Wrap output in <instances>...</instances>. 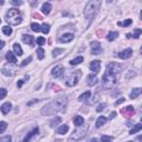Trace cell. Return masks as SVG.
I'll list each match as a JSON object with an SVG mask.
<instances>
[{
  "instance_id": "3957f363",
  "label": "cell",
  "mask_w": 142,
  "mask_h": 142,
  "mask_svg": "<svg viewBox=\"0 0 142 142\" xmlns=\"http://www.w3.org/2000/svg\"><path fill=\"white\" fill-rule=\"evenodd\" d=\"M6 21L11 26L20 25L21 21H22V17H21L20 11L18 10V9H15V8L9 9V11L6 15Z\"/></svg>"
},
{
  "instance_id": "30bf717a",
  "label": "cell",
  "mask_w": 142,
  "mask_h": 142,
  "mask_svg": "<svg viewBox=\"0 0 142 142\" xmlns=\"http://www.w3.org/2000/svg\"><path fill=\"white\" fill-rule=\"evenodd\" d=\"M100 68H101V63L99 60H93L91 63H90V70L93 71L94 73L99 72L100 71Z\"/></svg>"
},
{
  "instance_id": "8d00e7d4",
  "label": "cell",
  "mask_w": 142,
  "mask_h": 142,
  "mask_svg": "<svg viewBox=\"0 0 142 142\" xmlns=\"http://www.w3.org/2000/svg\"><path fill=\"white\" fill-rule=\"evenodd\" d=\"M123 112H129L130 114H133V113H134V109H133L132 105H129V106H127V108L123 110Z\"/></svg>"
},
{
  "instance_id": "d6986e66",
  "label": "cell",
  "mask_w": 142,
  "mask_h": 142,
  "mask_svg": "<svg viewBox=\"0 0 142 142\" xmlns=\"http://www.w3.org/2000/svg\"><path fill=\"white\" fill-rule=\"evenodd\" d=\"M1 72H2V74L7 75V77H11V75H13L12 69H11V68H9V66L3 67V68H2V70H1Z\"/></svg>"
},
{
  "instance_id": "5b68a950",
  "label": "cell",
  "mask_w": 142,
  "mask_h": 142,
  "mask_svg": "<svg viewBox=\"0 0 142 142\" xmlns=\"http://www.w3.org/2000/svg\"><path fill=\"white\" fill-rule=\"evenodd\" d=\"M88 131H89V124L83 123L82 126H80V127H78L77 129H75V130L73 131V133H71L69 140L70 141H80L87 135Z\"/></svg>"
},
{
  "instance_id": "52a82bcc",
  "label": "cell",
  "mask_w": 142,
  "mask_h": 142,
  "mask_svg": "<svg viewBox=\"0 0 142 142\" xmlns=\"http://www.w3.org/2000/svg\"><path fill=\"white\" fill-rule=\"evenodd\" d=\"M90 49L92 55H99L101 52V44L98 41H92L90 44Z\"/></svg>"
},
{
  "instance_id": "7c38bea8",
  "label": "cell",
  "mask_w": 142,
  "mask_h": 142,
  "mask_svg": "<svg viewBox=\"0 0 142 142\" xmlns=\"http://www.w3.org/2000/svg\"><path fill=\"white\" fill-rule=\"evenodd\" d=\"M98 82V77L96 74H89L87 77V83L89 84V87H93Z\"/></svg>"
},
{
  "instance_id": "b9f144b4",
  "label": "cell",
  "mask_w": 142,
  "mask_h": 142,
  "mask_svg": "<svg viewBox=\"0 0 142 142\" xmlns=\"http://www.w3.org/2000/svg\"><path fill=\"white\" fill-rule=\"evenodd\" d=\"M31 59H32V58H31V57H29V58H28V59H25L23 61H22V63H21V66H22V67H23V66H26V64H28V63H29V62L31 61Z\"/></svg>"
},
{
  "instance_id": "f1b7e54d",
  "label": "cell",
  "mask_w": 142,
  "mask_h": 142,
  "mask_svg": "<svg viewBox=\"0 0 142 142\" xmlns=\"http://www.w3.org/2000/svg\"><path fill=\"white\" fill-rule=\"evenodd\" d=\"M63 51H64V50H63V49H61V48L53 49V51H52V57H53V58H56V57H58V56H60Z\"/></svg>"
},
{
  "instance_id": "f546056e",
  "label": "cell",
  "mask_w": 142,
  "mask_h": 142,
  "mask_svg": "<svg viewBox=\"0 0 142 142\" xmlns=\"http://www.w3.org/2000/svg\"><path fill=\"white\" fill-rule=\"evenodd\" d=\"M41 31H42L44 34L49 33V31H50V26H49L48 23H43V25L41 26Z\"/></svg>"
},
{
  "instance_id": "cb8c5ba5",
  "label": "cell",
  "mask_w": 142,
  "mask_h": 142,
  "mask_svg": "<svg viewBox=\"0 0 142 142\" xmlns=\"http://www.w3.org/2000/svg\"><path fill=\"white\" fill-rule=\"evenodd\" d=\"M13 51H15V53L16 55H18V56H22V49H21V47H20V44H18V43H15L13 44Z\"/></svg>"
},
{
  "instance_id": "1f68e13d",
  "label": "cell",
  "mask_w": 142,
  "mask_h": 142,
  "mask_svg": "<svg viewBox=\"0 0 142 142\" xmlns=\"http://www.w3.org/2000/svg\"><path fill=\"white\" fill-rule=\"evenodd\" d=\"M2 32L6 34V36H10L11 33H12V29H11V27H8V26H6V27H3L2 28Z\"/></svg>"
},
{
  "instance_id": "7402d4cb",
  "label": "cell",
  "mask_w": 142,
  "mask_h": 142,
  "mask_svg": "<svg viewBox=\"0 0 142 142\" xmlns=\"http://www.w3.org/2000/svg\"><path fill=\"white\" fill-rule=\"evenodd\" d=\"M141 92H142L141 88H135V89H133L132 92H131V94H130V98H131V99H135L138 96L141 94Z\"/></svg>"
},
{
  "instance_id": "816d5d0a",
  "label": "cell",
  "mask_w": 142,
  "mask_h": 142,
  "mask_svg": "<svg viewBox=\"0 0 142 142\" xmlns=\"http://www.w3.org/2000/svg\"><path fill=\"white\" fill-rule=\"evenodd\" d=\"M3 3V1H0V4H2Z\"/></svg>"
},
{
  "instance_id": "d590c367",
  "label": "cell",
  "mask_w": 142,
  "mask_h": 142,
  "mask_svg": "<svg viewBox=\"0 0 142 142\" xmlns=\"http://www.w3.org/2000/svg\"><path fill=\"white\" fill-rule=\"evenodd\" d=\"M113 140V138L112 137H109V135H102L101 138V141L102 142H111Z\"/></svg>"
},
{
  "instance_id": "681fc988",
  "label": "cell",
  "mask_w": 142,
  "mask_h": 142,
  "mask_svg": "<svg viewBox=\"0 0 142 142\" xmlns=\"http://www.w3.org/2000/svg\"><path fill=\"white\" fill-rule=\"evenodd\" d=\"M90 142H98V140L96 139V138H93V139H91V141Z\"/></svg>"
},
{
  "instance_id": "ffe728a7",
  "label": "cell",
  "mask_w": 142,
  "mask_h": 142,
  "mask_svg": "<svg viewBox=\"0 0 142 142\" xmlns=\"http://www.w3.org/2000/svg\"><path fill=\"white\" fill-rule=\"evenodd\" d=\"M39 132V129L38 128H36V129H33V130L32 131H31L30 133H29V134L28 135H27L26 138H25V140H23V142H29L30 141V139H31V138H32L33 135H36V134H37V133Z\"/></svg>"
},
{
  "instance_id": "8992f818",
  "label": "cell",
  "mask_w": 142,
  "mask_h": 142,
  "mask_svg": "<svg viewBox=\"0 0 142 142\" xmlns=\"http://www.w3.org/2000/svg\"><path fill=\"white\" fill-rule=\"evenodd\" d=\"M80 77H81V72H80V70H75L73 71V72L69 73L68 75H67L66 78V84L68 87H73L75 86V84L78 83Z\"/></svg>"
},
{
  "instance_id": "ab89813d",
  "label": "cell",
  "mask_w": 142,
  "mask_h": 142,
  "mask_svg": "<svg viewBox=\"0 0 142 142\" xmlns=\"http://www.w3.org/2000/svg\"><path fill=\"white\" fill-rule=\"evenodd\" d=\"M6 129H7V123L4 121H1L0 122V133H2Z\"/></svg>"
},
{
  "instance_id": "7a4b0ae2",
  "label": "cell",
  "mask_w": 142,
  "mask_h": 142,
  "mask_svg": "<svg viewBox=\"0 0 142 142\" xmlns=\"http://www.w3.org/2000/svg\"><path fill=\"white\" fill-rule=\"evenodd\" d=\"M68 103V98L66 96H62V97H58L56 98L53 101L49 102L47 105H44L42 110H41V113L43 115H52V114H56L58 112H60L64 109V106Z\"/></svg>"
},
{
  "instance_id": "836d02e7",
  "label": "cell",
  "mask_w": 142,
  "mask_h": 142,
  "mask_svg": "<svg viewBox=\"0 0 142 142\" xmlns=\"http://www.w3.org/2000/svg\"><path fill=\"white\" fill-rule=\"evenodd\" d=\"M31 29H32L34 32H39V31H41V27H40L38 23H32L31 25Z\"/></svg>"
},
{
  "instance_id": "d6a6232c",
  "label": "cell",
  "mask_w": 142,
  "mask_h": 142,
  "mask_svg": "<svg viewBox=\"0 0 142 142\" xmlns=\"http://www.w3.org/2000/svg\"><path fill=\"white\" fill-rule=\"evenodd\" d=\"M132 23V20L131 19H127V20H124L123 22H118V25L119 26H122V27H128V26H130Z\"/></svg>"
},
{
  "instance_id": "5bb4252c",
  "label": "cell",
  "mask_w": 142,
  "mask_h": 142,
  "mask_svg": "<svg viewBox=\"0 0 142 142\" xmlns=\"http://www.w3.org/2000/svg\"><path fill=\"white\" fill-rule=\"evenodd\" d=\"M51 9H52V6H51V3H49V2H44L42 4V12L44 13V15H49V13L51 12Z\"/></svg>"
},
{
  "instance_id": "ba28073f",
  "label": "cell",
  "mask_w": 142,
  "mask_h": 142,
  "mask_svg": "<svg viewBox=\"0 0 142 142\" xmlns=\"http://www.w3.org/2000/svg\"><path fill=\"white\" fill-rule=\"evenodd\" d=\"M63 72H64V69H63V67H62V66H56L55 68L51 70V73H52V75L55 78L61 77V75L63 74Z\"/></svg>"
},
{
  "instance_id": "4fadbf2b",
  "label": "cell",
  "mask_w": 142,
  "mask_h": 142,
  "mask_svg": "<svg viewBox=\"0 0 142 142\" xmlns=\"http://www.w3.org/2000/svg\"><path fill=\"white\" fill-rule=\"evenodd\" d=\"M22 41H23L25 43H27V44H29V46H33L34 38L31 34H23L22 36Z\"/></svg>"
},
{
  "instance_id": "83f0119b",
  "label": "cell",
  "mask_w": 142,
  "mask_h": 142,
  "mask_svg": "<svg viewBox=\"0 0 142 142\" xmlns=\"http://www.w3.org/2000/svg\"><path fill=\"white\" fill-rule=\"evenodd\" d=\"M61 122V118L60 117H55L52 120H50V127H55V126H57L58 123H60Z\"/></svg>"
},
{
  "instance_id": "4316f807",
  "label": "cell",
  "mask_w": 142,
  "mask_h": 142,
  "mask_svg": "<svg viewBox=\"0 0 142 142\" xmlns=\"http://www.w3.org/2000/svg\"><path fill=\"white\" fill-rule=\"evenodd\" d=\"M141 129H142V124H140V123L135 124V126L133 127V129H132V130L130 131V134H134V133L140 132V131H141Z\"/></svg>"
},
{
  "instance_id": "9a60e30c",
  "label": "cell",
  "mask_w": 142,
  "mask_h": 142,
  "mask_svg": "<svg viewBox=\"0 0 142 142\" xmlns=\"http://www.w3.org/2000/svg\"><path fill=\"white\" fill-rule=\"evenodd\" d=\"M6 58H7V60L9 61V63L15 64L16 62H17V58H16V56L13 55L12 52H10V51H8V52H7V56H6Z\"/></svg>"
},
{
  "instance_id": "6da1fadb",
  "label": "cell",
  "mask_w": 142,
  "mask_h": 142,
  "mask_svg": "<svg viewBox=\"0 0 142 142\" xmlns=\"http://www.w3.org/2000/svg\"><path fill=\"white\" fill-rule=\"evenodd\" d=\"M121 68L115 62H110L106 66V71L102 78V86L104 89H112L118 82V78Z\"/></svg>"
},
{
  "instance_id": "bcb514c9",
  "label": "cell",
  "mask_w": 142,
  "mask_h": 142,
  "mask_svg": "<svg viewBox=\"0 0 142 142\" xmlns=\"http://www.w3.org/2000/svg\"><path fill=\"white\" fill-rule=\"evenodd\" d=\"M115 115H117V112H111V114H110V119H113Z\"/></svg>"
},
{
  "instance_id": "9c48e42d",
  "label": "cell",
  "mask_w": 142,
  "mask_h": 142,
  "mask_svg": "<svg viewBox=\"0 0 142 142\" xmlns=\"http://www.w3.org/2000/svg\"><path fill=\"white\" fill-rule=\"evenodd\" d=\"M119 58H121V59H123V60H126V59H129L131 56H132V49H130V48H128V49H126V50H123V51H121V52H119Z\"/></svg>"
},
{
  "instance_id": "8fae6325",
  "label": "cell",
  "mask_w": 142,
  "mask_h": 142,
  "mask_svg": "<svg viewBox=\"0 0 142 142\" xmlns=\"http://www.w3.org/2000/svg\"><path fill=\"white\" fill-rule=\"evenodd\" d=\"M73 38H74V36L72 33H64L59 38V41L62 43H67V42H70L71 40H73Z\"/></svg>"
},
{
  "instance_id": "44dd1931",
  "label": "cell",
  "mask_w": 142,
  "mask_h": 142,
  "mask_svg": "<svg viewBox=\"0 0 142 142\" xmlns=\"http://www.w3.org/2000/svg\"><path fill=\"white\" fill-rule=\"evenodd\" d=\"M105 123H106V118L105 117H99V118H98V120H97V122H96V127L100 128V127H102Z\"/></svg>"
},
{
  "instance_id": "ac0fdd59",
  "label": "cell",
  "mask_w": 142,
  "mask_h": 142,
  "mask_svg": "<svg viewBox=\"0 0 142 142\" xmlns=\"http://www.w3.org/2000/svg\"><path fill=\"white\" fill-rule=\"evenodd\" d=\"M73 123L75 127H80L84 123V119L82 117H80V115H77V117H74V119H73Z\"/></svg>"
},
{
  "instance_id": "e0dca14e",
  "label": "cell",
  "mask_w": 142,
  "mask_h": 142,
  "mask_svg": "<svg viewBox=\"0 0 142 142\" xmlns=\"http://www.w3.org/2000/svg\"><path fill=\"white\" fill-rule=\"evenodd\" d=\"M10 110H11V103H10V102H6V103L2 104V106H1V112H2L3 114H7Z\"/></svg>"
},
{
  "instance_id": "db71d44e",
  "label": "cell",
  "mask_w": 142,
  "mask_h": 142,
  "mask_svg": "<svg viewBox=\"0 0 142 142\" xmlns=\"http://www.w3.org/2000/svg\"><path fill=\"white\" fill-rule=\"evenodd\" d=\"M0 22H1V19H0Z\"/></svg>"
},
{
  "instance_id": "7dc6e473",
  "label": "cell",
  "mask_w": 142,
  "mask_h": 142,
  "mask_svg": "<svg viewBox=\"0 0 142 142\" xmlns=\"http://www.w3.org/2000/svg\"><path fill=\"white\" fill-rule=\"evenodd\" d=\"M3 47H4V42L2 41V40H0V50H1Z\"/></svg>"
},
{
  "instance_id": "f5cc1de1",
  "label": "cell",
  "mask_w": 142,
  "mask_h": 142,
  "mask_svg": "<svg viewBox=\"0 0 142 142\" xmlns=\"http://www.w3.org/2000/svg\"><path fill=\"white\" fill-rule=\"evenodd\" d=\"M128 142H133V141H128Z\"/></svg>"
},
{
  "instance_id": "484cf974",
  "label": "cell",
  "mask_w": 142,
  "mask_h": 142,
  "mask_svg": "<svg viewBox=\"0 0 142 142\" xmlns=\"http://www.w3.org/2000/svg\"><path fill=\"white\" fill-rule=\"evenodd\" d=\"M118 32H115V31H111V32H109L108 37H106V39L109 40V41H113V40H115L118 38Z\"/></svg>"
},
{
  "instance_id": "2e32d148",
  "label": "cell",
  "mask_w": 142,
  "mask_h": 142,
  "mask_svg": "<svg viewBox=\"0 0 142 142\" xmlns=\"http://www.w3.org/2000/svg\"><path fill=\"white\" fill-rule=\"evenodd\" d=\"M68 131H69V127L67 126V124H61V126L57 129V133H59V134H66Z\"/></svg>"
},
{
  "instance_id": "277c9868",
  "label": "cell",
  "mask_w": 142,
  "mask_h": 142,
  "mask_svg": "<svg viewBox=\"0 0 142 142\" xmlns=\"http://www.w3.org/2000/svg\"><path fill=\"white\" fill-rule=\"evenodd\" d=\"M99 6H100V1H97V0H91L89 1L87 4H86V8H84V17L87 19H92L93 17L96 16V13L99 9Z\"/></svg>"
},
{
  "instance_id": "f6af8a7d",
  "label": "cell",
  "mask_w": 142,
  "mask_h": 142,
  "mask_svg": "<svg viewBox=\"0 0 142 142\" xmlns=\"http://www.w3.org/2000/svg\"><path fill=\"white\" fill-rule=\"evenodd\" d=\"M123 101H124V98H121V99H119L117 102H115V105H118V104H120V103H122Z\"/></svg>"
},
{
  "instance_id": "f907efd6",
  "label": "cell",
  "mask_w": 142,
  "mask_h": 142,
  "mask_svg": "<svg viewBox=\"0 0 142 142\" xmlns=\"http://www.w3.org/2000/svg\"><path fill=\"white\" fill-rule=\"evenodd\" d=\"M127 38H129V39H130V38H132V36H131L130 33H128V34H127Z\"/></svg>"
},
{
  "instance_id": "60d3db41",
  "label": "cell",
  "mask_w": 142,
  "mask_h": 142,
  "mask_svg": "<svg viewBox=\"0 0 142 142\" xmlns=\"http://www.w3.org/2000/svg\"><path fill=\"white\" fill-rule=\"evenodd\" d=\"M0 142H11V137L10 135H6L0 138Z\"/></svg>"
},
{
  "instance_id": "c3c4849f",
  "label": "cell",
  "mask_w": 142,
  "mask_h": 142,
  "mask_svg": "<svg viewBox=\"0 0 142 142\" xmlns=\"http://www.w3.org/2000/svg\"><path fill=\"white\" fill-rule=\"evenodd\" d=\"M23 82H25V80H20V81L18 82V88H20V87L22 86V83H23Z\"/></svg>"
},
{
  "instance_id": "7bdbcfd3",
  "label": "cell",
  "mask_w": 142,
  "mask_h": 142,
  "mask_svg": "<svg viewBox=\"0 0 142 142\" xmlns=\"http://www.w3.org/2000/svg\"><path fill=\"white\" fill-rule=\"evenodd\" d=\"M140 34H141V30H140V29H137V30L134 31V34H133V37H134V38H139Z\"/></svg>"
},
{
  "instance_id": "e575fe53",
  "label": "cell",
  "mask_w": 142,
  "mask_h": 142,
  "mask_svg": "<svg viewBox=\"0 0 142 142\" xmlns=\"http://www.w3.org/2000/svg\"><path fill=\"white\" fill-rule=\"evenodd\" d=\"M105 108H106V103H100L99 105L97 106L96 111H97V112H101V111H103Z\"/></svg>"
},
{
  "instance_id": "4dcf8cb0",
  "label": "cell",
  "mask_w": 142,
  "mask_h": 142,
  "mask_svg": "<svg viewBox=\"0 0 142 142\" xmlns=\"http://www.w3.org/2000/svg\"><path fill=\"white\" fill-rule=\"evenodd\" d=\"M37 55H38V59H39V60H42L43 58H44V50H43L42 48H38Z\"/></svg>"
},
{
  "instance_id": "74e56055",
  "label": "cell",
  "mask_w": 142,
  "mask_h": 142,
  "mask_svg": "<svg viewBox=\"0 0 142 142\" xmlns=\"http://www.w3.org/2000/svg\"><path fill=\"white\" fill-rule=\"evenodd\" d=\"M37 43L39 44V46H43V44L46 43V39H44L43 37H38L37 38Z\"/></svg>"
},
{
  "instance_id": "d4e9b609",
  "label": "cell",
  "mask_w": 142,
  "mask_h": 142,
  "mask_svg": "<svg viewBox=\"0 0 142 142\" xmlns=\"http://www.w3.org/2000/svg\"><path fill=\"white\" fill-rule=\"evenodd\" d=\"M82 61H83V57L79 56V57H77V58H74L73 60H71V61H70V64H72V66H77V64H80V63H81Z\"/></svg>"
},
{
  "instance_id": "f35d334b",
  "label": "cell",
  "mask_w": 142,
  "mask_h": 142,
  "mask_svg": "<svg viewBox=\"0 0 142 142\" xmlns=\"http://www.w3.org/2000/svg\"><path fill=\"white\" fill-rule=\"evenodd\" d=\"M6 96H7V90L6 89H0V100H2L3 98H6Z\"/></svg>"
},
{
  "instance_id": "ee69618b",
  "label": "cell",
  "mask_w": 142,
  "mask_h": 142,
  "mask_svg": "<svg viewBox=\"0 0 142 142\" xmlns=\"http://www.w3.org/2000/svg\"><path fill=\"white\" fill-rule=\"evenodd\" d=\"M11 3L12 4H17V6H20V4H22L23 2H22V1H16V0H11Z\"/></svg>"
},
{
  "instance_id": "603a6c76",
  "label": "cell",
  "mask_w": 142,
  "mask_h": 142,
  "mask_svg": "<svg viewBox=\"0 0 142 142\" xmlns=\"http://www.w3.org/2000/svg\"><path fill=\"white\" fill-rule=\"evenodd\" d=\"M90 97H91V92H90V91H86V92L82 93V94L78 98V101H79V102H80V101H84V100L89 99Z\"/></svg>"
}]
</instances>
